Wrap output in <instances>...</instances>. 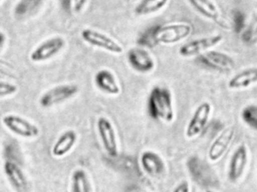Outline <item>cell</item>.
Returning <instances> with one entry per match:
<instances>
[{"label": "cell", "mask_w": 257, "mask_h": 192, "mask_svg": "<svg viewBox=\"0 0 257 192\" xmlns=\"http://www.w3.org/2000/svg\"><path fill=\"white\" fill-rule=\"evenodd\" d=\"M172 192H190V185L187 181L180 182Z\"/></svg>", "instance_id": "29"}, {"label": "cell", "mask_w": 257, "mask_h": 192, "mask_svg": "<svg viewBox=\"0 0 257 192\" xmlns=\"http://www.w3.org/2000/svg\"><path fill=\"white\" fill-rule=\"evenodd\" d=\"M211 113V105L207 101L198 106L186 128L187 138H194L202 132L209 120Z\"/></svg>", "instance_id": "7"}, {"label": "cell", "mask_w": 257, "mask_h": 192, "mask_svg": "<svg viewBox=\"0 0 257 192\" xmlns=\"http://www.w3.org/2000/svg\"><path fill=\"white\" fill-rule=\"evenodd\" d=\"M192 7L207 19L217 21L220 13L217 6L211 0H187Z\"/></svg>", "instance_id": "19"}, {"label": "cell", "mask_w": 257, "mask_h": 192, "mask_svg": "<svg viewBox=\"0 0 257 192\" xmlns=\"http://www.w3.org/2000/svg\"><path fill=\"white\" fill-rule=\"evenodd\" d=\"M66 42L60 36L51 38L41 43L30 54V60L34 63L47 61L57 55L65 47Z\"/></svg>", "instance_id": "9"}, {"label": "cell", "mask_w": 257, "mask_h": 192, "mask_svg": "<svg viewBox=\"0 0 257 192\" xmlns=\"http://www.w3.org/2000/svg\"><path fill=\"white\" fill-rule=\"evenodd\" d=\"M81 36L86 43L92 46L101 48L113 54H120L123 53V47L118 42L97 30L84 29L81 31Z\"/></svg>", "instance_id": "4"}, {"label": "cell", "mask_w": 257, "mask_h": 192, "mask_svg": "<svg viewBox=\"0 0 257 192\" xmlns=\"http://www.w3.org/2000/svg\"><path fill=\"white\" fill-rule=\"evenodd\" d=\"M234 30L237 33L242 31L245 24V15L241 11H235L233 14Z\"/></svg>", "instance_id": "25"}, {"label": "cell", "mask_w": 257, "mask_h": 192, "mask_svg": "<svg viewBox=\"0 0 257 192\" xmlns=\"http://www.w3.org/2000/svg\"><path fill=\"white\" fill-rule=\"evenodd\" d=\"M241 118L244 123L257 130V105H249L241 112Z\"/></svg>", "instance_id": "23"}, {"label": "cell", "mask_w": 257, "mask_h": 192, "mask_svg": "<svg viewBox=\"0 0 257 192\" xmlns=\"http://www.w3.org/2000/svg\"><path fill=\"white\" fill-rule=\"evenodd\" d=\"M235 136V128H226L215 139L208 150V158L211 161H217L224 155Z\"/></svg>", "instance_id": "13"}, {"label": "cell", "mask_w": 257, "mask_h": 192, "mask_svg": "<svg viewBox=\"0 0 257 192\" xmlns=\"http://www.w3.org/2000/svg\"><path fill=\"white\" fill-rule=\"evenodd\" d=\"M150 116L156 120L169 123L175 119V110L172 93L168 89L156 87L151 90L148 98Z\"/></svg>", "instance_id": "1"}, {"label": "cell", "mask_w": 257, "mask_h": 192, "mask_svg": "<svg viewBox=\"0 0 257 192\" xmlns=\"http://www.w3.org/2000/svg\"><path fill=\"white\" fill-rule=\"evenodd\" d=\"M1 1H2V0H0V2H1Z\"/></svg>", "instance_id": "33"}, {"label": "cell", "mask_w": 257, "mask_h": 192, "mask_svg": "<svg viewBox=\"0 0 257 192\" xmlns=\"http://www.w3.org/2000/svg\"><path fill=\"white\" fill-rule=\"evenodd\" d=\"M193 31L189 24H172L154 26V37L156 44L172 45L188 37Z\"/></svg>", "instance_id": "2"}, {"label": "cell", "mask_w": 257, "mask_h": 192, "mask_svg": "<svg viewBox=\"0 0 257 192\" xmlns=\"http://www.w3.org/2000/svg\"><path fill=\"white\" fill-rule=\"evenodd\" d=\"M256 83L257 68H250L232 77L228 82V87L232 90H241L247 88Z\"/></svg>", "instance_id": "18"}, {"label": "cell", "mask_w": 257, "mask_h": 192, "mask_svg": "<svg viewBox=\"0 0 257 192\" xmlns=\"http://www.w3.org/2000/svg\"><path fill=\"white\" fill-rule=\"evenodd\" d=\"M221 35L208 36L190 41L180 48L179 54L183 57H191L200 55L210 48L217 46L223 41Z\"/></svg>", "instance_id": "8"}, {"label": "cell", "mask_w": 257, "mask_h": 192, "mask_svg": "<svg viewBox=\"0 0 257 192\" xmlns=\"http://www.w3.org/2000/svg\"><path fill=\"white\" fill-rule=\"evenodd\" d=\"M94 81L96 87L107 94L117 96L121 91L114 74L108 69L99 71L95 75Z\"/></svg>", "instance_id": "15"}, {"label": "cell", "mask_w": 257, "mask_h": 192, "mask_svg": "<svg viewBox=\"0 0 257 192\" xmlns=\"http://www.w3.org/2000/svg\"><path fill=\"white\" fill-rule=\"evenodd\" d=\"M6 37L5 36L4 33L0 32V51H1L2 48L4 46L5 42H6Z\"/></svg>", "instance_id": "31"}, {"label": "cell", "mask_w": 257, "mask_h": 192, "mask_svg": "<svg viewBox=\"0 0 257 192\" xmlns=\"http://www.w3.org/2000/svg\"><path fill=\"white\" fill-rule=\"evenodd\" d=\"M2 121L9 131L19 137L27 139L35 138L40 134V130L37 125L18 115H6Z\"/></svg>", "instance_id": "3"}, {"label": "cell", "mask_w": 257, "mask_h": 192, "mask_svg": "<svg viewBox=\"0 0 257 192\" xmlns=\"http://www.w3.org/2000/svg\"><path fill=\"white\" fill-rule=\"evenodd\" d=\"M87 3V0H72V6H73L74 11L76 13H79L85 7Z\"/></svg>", "instance_id": "28"}, {"label": "cell", "mask_w": 257, "mask_h": 192, "mask_svg": "<svg viewBox=\"0 0 257 192\" xmlns=\"http://www.w3.org/2000/svg\"><path fill=\"white\" fill-rule=\"evenodd\" d=\"M5 152H6V156H7V158L12 155V156H14V161L17 162L18 156L19 155V149H18L16 146L13 145V143H9V145L6 146Z\"/></svg>", "instance_id": "27"}, {"label": "cell", "mask_w": 257, "mask_h": 192, "mask_svg": "<svg viewBox=\"0 0 257 192\" xmlns=\"http://www.w3.org/2000/svg\"><path fill=\"white\" fill-rule=\"evenodd\" d=\"M169 1V0H141L135 8L134 12L136 15L140 16L157 13L166 7Z\"/></svg>", "instance_id": "20"}, {"label": "cell", "mask_w": 257, "mask_h": 192, "mask_svg": "<svg viewBox=\"0 0 257 192\" xmlns=\"http://www.w3.org/2000/svg\"><path fill=\"white\" fill-rule=\"evenodd\" d=\"M78 140L74 130H68L60 136L52 147V155L56 158H62L71 152Z\"/></svg>", "instance_id": "17"}, {"label": "cell", "mask_w": 257, "mask_h": 192, "mask_svg": "<svg viewBox=\"0 0 257 192\" xmlns=\"http://www.w3.org/2000/svg\"><path fill=\"white\" fill-rule=\"evenodd\" d=\"M3 171L12 188L17 192H27L28 182L24 172L18 163L6 160L3 164Z\"/></svg>", "instance_id": "11"}, {"label": "cell", "mask_w": 257, "mask_h": 192, "mask_svg": "<svg viewBox=\"0 0 257 192\" xmlns=\"http://www.w3.org/2000/svg\"><path fill=\"white\" fill-rule=\"evenodd\" d=\"M154 27L145 30V32H144L142 36L139 37L138 44L148 48H153L157 46V45L154 40Z\"/></svg>", "instance_id": "24"}, {"label": "cell", "mask_w": 257, "mask_h": 192, "mask_svg": "<svg viewBox=\"0 0 257 192\" xmlns=\"http://www.w3.org/2000/svg\"><path fill=\"white\" fill-rule=\"evenodd\" d=\"M128 64L136 72L148 73L155 67L154 59L143 48H132L127 53Z\"/></svg>", "instance_id": "12"}, {"label": "cell", "mask_w": 257, "mask_h": 192, "mask_svg": "<svg viewBox=\"0 0 257 192\" xmlns=\"http://www.w3.org/2000/svg\"><path fill=\"white\" fill-rule=\"evenodd\" d=\"M72 192H91L88 176L84 170L78 169L72 173L71 179Z\"/></svg>", "instance_id": "21"}, {"label": "cell", "mask_w": 257, "mask_h": 192, "mask_svg": "<svg viewBox=\"0 0 257 192\" xmlns=\"http://www.w3.org/2000/svg\"><path fill=\"white\" fill-rule=\"evenodd\" d=\"M60 4L63 10L69 12L72 6V0H60Z\"/></svg>", "instance_id": "30"}, {"label": "cell", "mask_w": 257, "mask_h": 192, "mask_svg": "<svg viewBox=\"0 0 257 192\" xmlns=\"http://www.w3.org/2000/svg\"><path fill=\"white\" fill-rule=\"evenodd\" d=\"M247 163V149L244 145L238 146L231 157L228 176L232 182L240 179L245 170Z\"/></svg>", "instance_id": "14"}, {"label": "cell", "mask_w": 257, "mask_h": 192, "mask_svg": "<svg viewBox=\"0 0 257 192\" xmlns=\"http://www.w3.org/2000/svg\"><path fill=\"white\" fill-rule=\"evenodd\" d=\"M140 161L144 171L150 176H158L164 172V161L156 152L151 151L143 152Z\"/></svg>", "instance_id": "16"}, {"label": "cell", "mask_w": 257, "mask_h": 192, "mask_svg": "<svg viewBox=\"0 0 257 192\" xmlns=\"http://www.w3.org/2000/svg\"><path fill=\"white\" fill-rule=\"evenodd\" d=\"M78 88L74 84H63L57 86L44 93L39 99V104L43 107H51L61 104L66 100L72 98L77 93Z\"/></svg>", "instance_id": "6"}, {"label": "cell", "mask_w": 257, "mask_h": 192, "mask_svg": "<svg viewBox=\"0 0 257 192\" xmlns=\"http://www.w3.org/2000/svg\"><path fill=\"white\" fill-rule=\"evenodd\" d=\"M44 0H20L15 8V15L18 18H25L36 12Z\"/></svg>", "instance_id": "22"}, {"label": "cell", "mask_w": 257, "mask_h": 192, "mask_svg": "<svg viewBox=\"0 0 257 192\" xmlns=\"http://www.w3.org/2000/svg\"><path fill=\"white\" fill-rule=\"evenodd\" d=\"M97 130L105 152L111 158H116L118 155V147L115 130L111 121L103 116L99 117Z\"/></svg>", "instance_id": "5"}, {"label": "cell", "mask_w": 257, "mask_h": 192, "mask_svg": "<svg viewBox=\"0 0 257 192\" xmlns=\"http://www.w3.org/2000/svg\"><path fill=\"white\" fill-rule=\"evenodd\" d=\"M197 61L205 67L219 72L231 70L235 66L233 60L229 55L219 51H205L199 55Z\"/></svg>", "instance_id": "10"}, {"label": "cell", "mask_w": 257, "mask_h": 192, "mask_svg": "<svg viewBox=\"0 0 257 192\" xmlns=\"http://www.w3.org/2000/svg\"><path fill=\"white\" fill-rule=\"evenodd\" d=\"M18 91V87L11 83L0 81V98L12 96Z\"/></svg>", "instance_id": "26"}, {"label": "cell", "mask_w": 257, "mask_h": 192, "mask_svg": "<svg viewBox=\"0 0 257 192\" xmlns=\"http://www.w3.org/2000/svg\"><path fill=\"white\" fill-rule=\"evenodd\" d=\"M206 192H214V191H211V190H208V191H206Z\"/></svg>", "instance_id": "32"}]
</instances>
